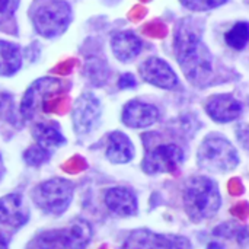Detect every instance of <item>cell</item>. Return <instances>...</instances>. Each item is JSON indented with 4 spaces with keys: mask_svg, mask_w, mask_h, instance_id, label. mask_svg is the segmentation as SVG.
<instances>
[{
    "mask_svg": "<svg viewBox=\"0 0 249 249\" xmlns=\"http://www.w3.org/2000/svg\"><path fill=\"white\" fill-rule=\"evenodd\" d=\"M31 16L38 34L54 38L67 29L71 20V9L64 0H36Z\"/></svg>",
    "mask_w": 249,
    "mask_h": 249,
    "instance_id": "5",
    "label": "cell"
},
{
    "mask_svg": "<svg viewBox=\"0 0 249 249\" xmlns=\"http://www.w3.org/2000/svg\"><path fill=\"white\" fill-rule=\"evenodd\" d=\"M197 163L201 169L214 174L233 171L239 165L236 147L222 136H207L198 147Z\"/></svg>",
    "mask_w": 249,
    "mask_h": 249,
    "instance_id": "4",
    "label": "cell"
},
{
    "mask_svg": "<svg viewBox=\"0 0 249 249\" xmlns=\"http://www.w3.org/2000/svg\"><path fill=\"white\" fill-rule=\"evenodd\" d=\"M0 249H9L7 247V242H6V239L0 235Z\"/></svg>",
    "mask_w": 249,
    "mask_h": 249,
    "instance_id": "28",
    "label": "cell"
},
{
    "mask_svg": "<svg viewBox=\"0 0 249 249\" xmlns=\"http://www.w3.org/2000/svg\"><path fill=\"white\" fill-rule=\"evenodd\" d=\"M159 117V109L155 105L142 101H130L123 109L121 120L130 128H146L158 123Z\"/></svg>",
    "mask_w": 249,
    "mask_h": 249,
    "instance_id": "12",
    "label": "cell"
},
{
    "mask_svg": "<svg viewBox=\"0 0 249 249\" xmlns=\"http://www.w3.org/2000/svg\"><path fill=\"white\" fill-rule=\"evenodd\" d=\"M168 249H193L191 244L187 238L184 236H175L169 235L168 236Z\"/></svg>",
    "mask_w": 249,
    "mask_h": 249,
    "instance_id": "25",
    "label": "cell"
},
{
    "mask_svg": "<svg viewBox=\"0 0 249 249\" xmlns=\"http://www.w3.org/2000/svg\"><path fill=\"white\" fill-rule=\"evenodd\" d=\"M142 79L160 89H175L178 86V76L174 69L159 57H149L140 64Z\"/></svg>",
    "mask_w": 249,
    "mask_h": 249,
    "instance_id": "10",
    "label": "cell"
},
{
    "mask_svg": "<svg viewBox=\"0 0 249 249\" xmlns=\"http://www.w3.org/2000/svg\"><path fill=\"white\" fill-rule=\"evenodd\" d=\"M74 194V185L64 178H51L38 184L31 197L34 203L45 213L60 216L71 204Z\"/></svg>",
    "mask_w": 249,
    "mask_h": 249,
    "instance_id": "6",
    "label": "cell"
},
{
    "mask_svg": "<svg viewBox=\"0 0 249 249\" xmlns=\"http://www.w3.org/2000/svg\"><path fill=\"white\" fill-rule=\"evenodd\" d=\"M22 67V53L16 44L0 41V76H12Z\"/></svg>",
    "mask_w": 249,
    "mask_h": 249,
    "instance_id": "19",
    "label": "cell"
},
{
    "mask_svg": "<svg viewBox=\"0 0 249 249\" xmlns=\"http://www.w3.org/2000/svg\"><path fill=\"white\" fill-rule=\"evenodd\" d=\"M184 209L188 217L198 223L213 217L222 204L217 184L207 177H193L184 188Z\"/></svg>",
    "mask_w": 249,
    "mask_h": 249,
    "instance_id": "2",
    "label": "cell"
},
{
    "mask_svg": "<svg viewBox=\"0 0 249 249\" xmlns=\"http://www.w3.org/2000/svg\"><path fill=\"white\" fill-rule=\"evenodd\" d=\"M32 136L36 140V144L51 150L60 147L66 143V139L60 128L53 123H38L32 128Z\"/></svg>",
    "mask_w": 249,
    "mask_h": 249,
    "instance_id": "18",
    "label": "cell"
},
{
    "mask_svg": "<svg viewBox=\"0 0 249 249\" xmlns=\"http://www.w3.org/2000/svg\"><path fill=\"white\" fill-rule=\"evenodd\" d=\"M142 47H143L142 39L131 31L117 32L111 38V48L114 55L124 63L136 58L140 54Z\"/></svg>",
    "mask_w": 249,
    "mask_h": 249,
    "instance_id": "15",
    "label": "cell"
},
{
    "mask_svg": "<svg viewBox=\"0 0 249 249\" xmlns=\"http://www.w3.org/2000/svg\"><path fill=\"white\" fill-rule=\"evenodd\" d=\"M206 112L216 123H231L241 117L242 104L231 95H216L206 102Z\"/></svg>",
    "mask_w": 249,
    "mask_h": 249,
    "instance_id": "13",
    "label": "cell"
},
{
    "mask_svg": "<svg viewBox=\"0 0 249 249\" xmlns=\"http://www.w3.org/2000/svg\"><path fill=\"white\" fill-rule=\"evenodd\" d=\"M118 86L121 89H130L136 86V77L131 73H124L120 79H118Z\"/></svg>",
    "mask_w": 249,
    "mask_h": 249,
    "instance_id": "27",
    "label": "cell"
},
{
    "mask_svg": "<svg viewBox=\"0 0 249 249\" xmlns=\"http://www.w3.org/2000/svg\"><path fill=\"white\" fill-rule=\"evenodd\" d=\"M228 0H181V3L194 12H204V10H212L214 7H219L225 4Z\"/></svg>",
    "mask_w": 249,
    "mask_h": 249,
    "instance_id": "23",
    "label": "cell"
},
{
    "mask_svg": "<svg viewBox=\"0 0 249 249\" xmlns=\"http://www.w3.org/2000/svg\"><path fill=\"white\" fill-rule=\"evenodd\" d=\"M92 239V228L86 220H74L61 229L36 235L28 249H86Z\"/></svg>",
    "mask_w": 249,
    "mask_h": 249,
    "instance_id": "3",
    "label": "cell"
},
{
    "mask_svg": "<svg viewBox=\"0 0 249 249\" xmlns=\"http://www.w3.org/2000/svg\"><path fill=\"white\" fill-rule=\"evenodd\" d=\"M105 204L107 207L117 216L121 217H130L137 214L139 204L136 194L124 187H114L107 190L105 193Z\"/></svg>",
    "mask_w": 249,
    "mask_h": 249,
    "instance_id": "14",
    "label": "cell"
},
{
    "mask_svg": "<svg viewBox=\"0 0 249 249\" xmlns=\"http://www.w3.org/2000/svg\"><path fill=\"white\" fill-rule=\"evenodd\" d=\"M134 158V146L128 136L121 131H112L108 137L107 159L112 163H128Z\"/></svg>",
    "mask_w": 249,
    "mask_h": 249,
    "instance_id": "16",
    "label": "cell"
},
{
    "mask_svg": "<svg viewBox=\"0 0 249 249\" xmlns=\"http://www.w3.org/2000/svg\"><path fill=\"white\" fill-rule=\"evenodd\" d=\"M19 6V0H0V20L9 19Z\"/></svg>",
    "mask_w": 249,
    "mask_h": 249,
    "instance_id": "24",
    "label": "cell"
},
{
    "mask_svg": "<svg viewBox=\"0 0 249 249\" xmlns=\"http://www.w3.org/2000/svg\"><path fill=\"white\" fill-rule=\"evenodd\" d=\"M4 175V165H3V159H1V155H0V179L3 178Z\"/></svg>",
    "mask_w": 249,
    "mask_h": 249,
    "instance_id": "29",
    "label": "cell"
},
{
    "mask_svg": "<svg viewBox=\"0 0 249 249\" xmlns=\"http://www.w3.org/2000/svg\"><path fill=\"white\" fill-rule=\"evenodd\" d=\"M102 114L99 99L92 93H83L73 108V127L79 136L92 133L99 124Z\"/></svg>",
    "mask_w": 249,
    "mask_h": 249,
    "instance_id": "9",
    "label": "cell"
},
{
    "mask_svg": "<svg viewBox=\"0 0 249 249\" xmlns=\"http://www.w3.org/2000/svg\"><path fill=\"white\" fill-rule=\"evenodd\" d=\"M226 44L233 50H244L249 42V23L248 22H236L226 34H225Z\"/></svg>",
    "mask_w": 249,
    "mask_h": 249,
    "instance_id": "20",
    "label": "cell"
},
{
    "mask_svg": "<svg viewBox=\"0 0 249 249\" xmlns=\"http://www.w3.org/2000/svg\"><path fill=\"white\" fill-rule=\"evenodd\" d=\"M29 220V210L18 193L0 198V226L19 229Z\"/></svg>",
    "mask_w": 249,
    "mask_h": 249,
    "instance_id": "11",
    "label": "cell"
},
{
    "mask_svg": "<svg viewBox=\"0 0 249 249\" xmlns=\"http://www.w3.org/2000/svg\"><path fill=\"white\" fill-rule=\"evenodd\" d=\"M51 158V150L39 146V144H34L31 146L25 153H23V160L29 165V166H41L42 163L48 162V159Z\"/></svg>",
    "mask_w": 249,
    "mask_h": 249,
    "instance_id": "21",
    "label": "cell"
},
{
    "mask_svg": "<svg viewBox=\"0 0 249 249\" xmlns=\"http://www.w3.org/2000/svg\"><path fill=\"white\" fill-rule=\"evenodd\" d=\"M121 249H168V236L139 229L127 238Z\"/></svg>",
    "mask_w": 249,
    "mask_h": 249,
    "instance_id": "17",
    "label": "cell"
},
{
    "mask_svg": "<svg viewBox=\"0 0 249 249\" xmlns=\"http://www.w3.org/2000/svg\"><path fill=\"white\" fill-rule=\"evenodd\" d=\"M174 50L185 77L197 86H207L206 83L213 74V58L201 39V34L190 19L178 23Z\"/></svg>",
    "mask_w": 249,
    "mask_h": 249,
    "instance_id": "1",
    "label": "cell"
},
{
    "mask_svg": "<svg viewBox=\"0 0 249 249\" xmlns=\"http://www.w3.org/2000/svg\"><path fill=\"white\" fill-rule=\"evenodd\" d=\"M236 139L241 142V144L249 150V124H242L236 130Z\"/></svg>",
    "mask_w": 249,
    "mask_h": 249,
    "instance_id": "26",
    "label": "cell"
},
{
    "mask_svg": "<svg viewBox=\"0 0 249 249\" xmlns=\"http://www.w3.org/2000/svg\"><path fill=\"white\" fill-rule=\"evenodd\" d=\"M184 162V152L177 144H159L146 153L142 169L149 174H171L175 172Z\"/></svg>",
    "mask_w": 249,
    "mask_h": 249,
    "instance_id": "7",
    "label": "cell"
},
{
    "mask_svg": "<svg viewBox=\"0 0 249 249\" xmlns=\"http://www.w3.org/2000/svg\"><path fill=\"white\" fill-rule=\"evenodd\" d=\"M63 90V82L54 77H42L35 80L25 92L19 112L25 120H31L38 107H42L51 95H57Z\"/></svg>",
    "mask_w": 249,
    "mask_h": 249,
    "instance_id": "8",
    "label": "cell"
},
{
    "mask_svg": "<svg viewBox=\"0 0 249 249\" xmlns=\"http://www.w3.org/2000/svg\"><path fill=\"white\" fill-rule=\"evenodd\" d=\"M0 117L12 124L18 123V114L15 111L13 98L10 93L0 89Z\"/></svg>",
    "mask_w": 249,
    "mask_h": 249,
    "instance_id": "22",
    "label": "cell"
}]
</instances>
